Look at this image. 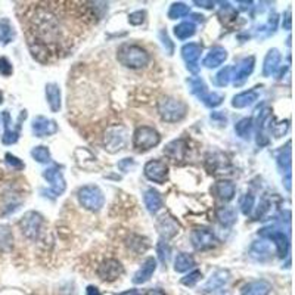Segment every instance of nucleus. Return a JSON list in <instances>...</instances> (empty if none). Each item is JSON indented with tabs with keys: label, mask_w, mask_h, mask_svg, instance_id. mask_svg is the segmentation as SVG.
Segmentation results:
<instances>
[{
	"label": "nucleus",
	"mask_w": 295,
	"mask_h": 295,
	"mask_svg": "<svg viewBox=\"0 0 295 295\" xmlns=\"http://www.w3.org/2000/svg\"><path fill=\"white\" fill-rule=\"evenodd\" d=\"M117 58L121 65L137 70L142 67H146L149 64V53L137 45H123L117 52Z\"/></svg>",
	"instance_id": "nucleus-1"
},
{
	"label": "nucleus",
	"mask_w": 295,
	"mask_h": 295,
	"mask_svg": "<svg viewBox=\"0 0 295 295\" xmlns=\"http://www.w3.org/2000/svg\"><path fill=\"white\" fill-rule=\"evenodd\" d=\"M188 112V106L180 99L164 96L158 101V114L167 123H177L183 120Z\"/></svg>",
	"instance_id": "nucleus-2"
},
{
	"label": "nucleus",
	"mask_w": 295,
	"mask_h": 295,
	"mask_svg": "<svg viewBox=\"0 0 295 295\" xmlns=\"http://www.w3.org/2000/svg\"><path fill=\"white\" fill-rule=\"evenodd\" d=\"M189 90L193 96H196L201 102L208 108H215V106L222 105L224 101L223 94L217 93V92H208L207 86L201 77H190L188 80Z\"/></svg>",
	"instance_id": "nucleus-3"
},
{
	"label": "nucleus",
	"mask_w": 295,
	"mask_h": 295,
	"mask_svg": "<svg viewBox=\"0 0 295 295\" xmlns=\"http://www.w3.org/2000/svg\"><path fill=\"white\" fill-rule=\"evenodd\" d=\"M78 201L86 210L99 211L105 204V196H104V192L97 186L86 185L78 189Z\"/></svg>",
	"instance_id": "nucleus-4"
},
{
	"label": "nucleus",
	"mask_w": 295,
	"mask_h": 295,
	"mask_svg": "<svg viewBox=\"0 0 295 295\" xmlns=\"http://www.w3.org/2000/svg\"><path fill=\"white\" fill-rule=\"evenodd\" d=\"M160 141H161V136L156 130L148 127V126H142L134 131L133 146L139 152H146V151L152 149L153 146H156Z\"/></svg>",
	"instance_id": "nucleus-5"
},
{
	"label": "nucleus",
	"mask_w": 295,
	"mask_h": 295,
	"mask_svg": "<svg viewBox=\"0 0 295 295\" xmlns=\"http://www.w3.org/2000/svg\"><path fill=\"white\" fill-rule=\"evenodd\" d=\"M127 143V131L123 126L114 124L108 127L104 136V146L109 153H115L121 151Z\"/></svg>",
	"instance_id": "nucleus-6"
},
{
	"label": "nucleus",
	"mask_w": 295,
	"mask_h": 295,
	"mask_svg": "<svg viewBox=\"0 0 295 295\" xmlns=\"http://www.w3.org/2000/svg\"><path fill=\"white\" fill-rule=\"evenodd\" d=\"M259 235L261 238L270 239V241L274 242L276 249H278V254H279L281 259L288 255V252H289V236L286 235L282 229H279L278 226L263 227V229H260Z\"/></svg>",
	"instance_id": "nucleus-7"
},
{
	"label": "nucleus",
	"mask_w": 295,
	"mask_h": 295,
	"mask_svg": "<svg viewBox=\"0 0 295 295\" xmlns=\"http://www.w3.org/2000/svg\"><path fill=\"white\" fill-rule=\"evenodd\" d=\"M43 177L46 179L47 183L50 185V190L47 192L49 196L56 198V196H61V195L65 192L67 183H65L64 174H62V171L59 170L58 165H52V167L46 168V170L43 171Z\"/></svg>",
	"instance_id": "nucleus-8"
},
{
	"label": "nucleus",
	"mask_w": 295,
	"mask_h": 295,
	"mask_svg": "<svg viewBox=\"0 0 295 295\" xmlns=\"http://www.w3.org/2000/svg\"><path fill=\"white\" fill-rule=\"evenodd\" d=\"M190 241L192 245L196 251H207L215 247V236L210 229L207 227H196L190 233Z\"/></svg>",
	"instance_id": "nucleus-9"
},
{
	"label": "nucleus",
	"mask_w": 295,
	"mask_h": 295,
	"mask_svg": "<svg viewBox=\"0 0 295 295\" xmlns=\"http://www.w3.org/2000/svg\"><path fill=\"white\" fill-rule=\"evenodd\" d=\"M42 224H43V217L35 211L27 212L23 217V220L19 222L21 226V230L23 233L28 239H35L40 235V229H42Z\"/></svg>",
	"instance_id": "nucleus-10"
},
{
	"label": "nucleus",
	"mask_w": 295,
	"mask_h": 295,
	"mask_svg": "<svg viewBox=\"0 0 295 295\" xmlns=\"http://www.w3.org/2000/svg\"><path fill=\"white\" fill-rule=\"evenodd\" d=\"M143 173H145L146 179H149L151 182L163 185V183H165L167 177H168V167L160 160H152V161L145 164Z\"/></svg>",
	"instance_id": "nucleus-11"
},
{
	"label": "nucleus",
	"mask_w": 295,
	"mask_h": 295,
	"mask_svg": "<svg viewBox=\"0 0 295 295\" xmlns=\"http://www.w3.org/2000/svg\"><path fill=\"white\" fill-rule=\"evenodd\" d=\"M25 117H27V112L23 111L19 118H18L16 127H13L9 112H8V111H3L2 118H3V123H5V134H3V137H2V142H3L5 145H12V143H15V142L18 141V137H19V129H21V121L25 120Z\"/></svg>",
	"instance_id": "nucleus-12"
},
{
	"label": "nucleus",
	"mask_w": 295,
	"mask_h": 295,
	"mask_svg": "<svg viewBox=\"0 0 295 295\" xmlns=\"http://www.w3.org/2000/svg\"><path fill=\"white\" fill-rule=\"evenodd\" d=\"M202 52V46L198 43H189L182 47V58L186 62V68L193 74L200 71V56Z\"/></svg>",
	"instance_id": "nucleus-13"
},
{
	"label": "nucleus",
	"mask_w": 295,
	"mask_h": 295,
	"mask_svg": "<svg viewBox=\"0 0 295 295\" xmlns=\"http://www.w3.org/2000/svg\"><path fill=\"white\" fill-rule=\"evenodd\" d=\"M123 271H124V267H123V264H121L118 260L108 259L99 266L97 276H99L102 281L112 282V281H115V279H118V278L123 274Z\"/></svg>",
	"instance_id": "nucleus-14"
},
{
	"label": "nucleus",
	"mask_w": 295,
	"mask_h": 295,
	"mask_svg": "<svg viewBox=\"0 0 295 295\" xmlns=\"http://www.w3.org/2000/svg\"><path fill=\"white\" fill-rule=\"evenodd\" d=\"M255 65V58L254 56H248L244 58L236 67H233V74H232V80L235 86H242L247 82V78L251 75V72L254 70Z\"/></svg>",
	"instance_id": "nucleus-15"
},
{
	"label": "nucleus",
	"mask_w": 295,
	"mask_h": 295,
	"mask_svg": "<svg viewBox=\"0 0 295 295\" xmlns=\"http://www.w3.org/2000/svg\"><path fill=\"white\" fill-rule=\"evenodd\" d=\"M31 130H33L35 137H46V136H52L58 131V124H56V121H53L50 118L38 115L33 120Z\"/></svg>",
	"instance_id": "nucleus-16"
},
{
	"label": "nucleus",
	"mask_w": 295,
	"mask_h": 295,
	"mask_svg": "<svg viewBox=\"0 0 295 295\" xmlns=\"http://www.w3.org/2000/svg\"><path fill=\"white\" fill-rule=\"evenodd\" d=\"M270 111L264 109L261 111L257 121V143L260 146H266L269 143V129H271Z\"/></svg>",
	"instance_id": "nucleus-17"
},
{
	"label": "nucleus",
	"mask_w": 295,
	"mask_h": 295,
	"mask_svg": "<svg viewBox=\"0 0 295 295\" xmlns=\"http://www.w3.org/2000/svg\"><path fill=\"white\" fill-rule=\"evenodd\" d=\"M156 227H158V232L161 235V239L164 241H168L171 239L173 236L177 235L179 232V224L176 223L174 219L168 217V215H163L158 219V223H156Z\"/></svg>",
	"instance_id": "nucleus-18"
},
{
	"label": "nucleus",
	"mask_w": 295,
	"mask_h": 295,
	"mask_svg": "<svg viewBox=\"0 0 295 295\" xmlns=\"http://www.w3.org/2000/svg\"><path fill=\"white\" fill-rule=\"evenodd\" d=\"M155 270H156V260L153 259V257L146 259L145 260V263L142 264L141 269L134 273V276H133V283L141 285V283L148 282V281L152 278L153 271Z\"/></svg>",
	"instance_id": "nucleus-19"
},
{
	"label": "nucleus",
	"mask_w": 295,
	"mask_h": 295,
	"mask_svg": "<svg viewBox=\"0 0 295 295\" xmlns=\"http://www.w3.org/2000/svg\"><path fill=\"white\" fill-rule=\"evenodd\" d=\"M281 59L282 55L278 49H270L264 58L263 62V75L264 77H270L271 74H274L276 71L279 70V65H281Z\"/></svg>",
	"instance_id": "nucleus-20"
},
{
	"label": "nucleus",
	"mask_w": 295,
	"mask_h": 295,
	"mask_svg": "<svg viewBox=\"0 0 295 295\" xmlns=\"http://www.w3.org/2000/svg\"><path fill=\"white\" fill-rule=\"evenodd\" d=\"M227 59V52L222 46L212 47L211 50L207 53V56L202 61V65L207 68H217Z\"/></svg>",
	"instance_id": "nucleus-21"
},
{
	"label": "nucleus",
	"mask_w": 295,
	"mask_h": 295,
	"mask_svg": "<svg viewBox=\"0 0 295 295\" xmlns=\"http://www.w3.org/2000/svg\"><path fill=\"white\" fill-rule=\"evenodd\" d=\"M186 151H188V146H186V142L183 139L170 142L164 148V153L168 158H171L173 161L183 160L186 156Z\"/></svg>",
	"instance_id": "nucleus-22"
},
{
	"label": "nucleus",
	"mask_w": 295,
	"mask_h": 295,
	"mask_svg": "<svg viewBox=\"0 0 295 295\" xmlns=\"http://www.w3.org/2000/svg\"><path fill=\"white\" fill-rule=\"evenodd\" d=\"M229 281V271L227 270H217L211 274V278L207 281V283L204 285V291L205 292H212L220 289L222 286L226 285V282Z\"/></svg>",
	"instance_id": "nucleus-23"
},
{
	"label": "nucleus",
	"mask_w": 295,
	"mask_h": 295,
	"mask_svg": "<svg viewBox=\"0 0 295 295\" xmlns=\"http://www.w3.org/2000/svg\"><path fill=\"white\" fill-rule=\"evenodd\" d=\"M271 291L270 283L266 281H254L242 286L241 295H269Z\"/></svg>",
	"instance_id": "nucleus-24"
},
{
	"label": "nucleus",
	"mask_w": 295,
	"mask_h": 295,
	"mask_svg": "<svg viewBox=\"0 0 295 295\" xmlns=\"http://www.w3.org/2000/svg\"><path fill=\"white\" fill-rule=\"evenodd\" d=\"M212 192H214L220 200L227 202V201L233 200V196H235V185H233L232 182H229V180H220V182H217V183L214 185Z\"/></svg>",
	"instance_id": "nucleus-25"
},
{
	"label": "nucleus",
	"mask_w": 295,
	"mask_h": 295,
	"mask_svg": "<svg viewBox=\"0 0 295 295\" xmlns=\"http://www.w3.org/2000/svg\"><path fill=\"white\" fill-rule=\"evenodd\" d=\"M229 161L223 153H210L207 156V168L210 170V173H223V170H226Z\"/></svg>",
	"instance_id": "nucleus-26"
},
{
	"label": "nucleus",
	"mask_w": 295,
	"mask_h": 295,
	"mask_svg": "<svg viewBox=\"0 0 295 295\" xmlns=\"http://www.w3.org/2000/svg\"><path fill=\"white\" fill-rule=\"evenodd\" d=\"M46 101L52 112H58L61 109V89L56 83H49L46 86Z\"/></svg>",
	"instance_id": "nucleus-27"
},
{
	"label": "nucleus",
	"mask_w": 295,
	"mask_h": 295,
	"mask_svg": "<svg viewBox=\"0 0 295 295\" xmlns=\"http://www.w3.org/2000/svg\"><path fill=\"white\" fill-rule=\"evenodd\" d=\"M143 201H145V205H146L148 211L152 212V214L158 212L163 208V198H161V195L155 189H148L145 192Z\"/></svg>",
	"instance_id": "nucleus-28"
},
{
	"label": "nucleus",
	"mask_w": 295,
	"mask_h": 295,
	"mask_svg": "<svg viewBox=\"0 0 295 295\" xmlns=\"http://www.w3.org/2000/svg\"><path fill=\"white\" fill-rule=\"evenodd\" d=\"M257 99H259L257 90H247V92H242V93H238L236 96H233L232 106L233 108H247V106L252 105Z\"/></svg>",
	"instance_id": "nucleus-29"
},
{
	"label": "nucleus",
	"mask_w": 295,
	"mask_h": 295,
	"mask_svg": "<svg viewBox=\"0 0 295 295\" xmlns=\"http://www.w3.org/2000/svg\"><path fill=\"white\" fill-rule=\"evenodd\" d=\"M276 163H278V167L282 170V173L291 174V163H292L291 161V142H288L286 146L278 152Z\"/></svg>",
	"instance_id": "nucleus-30"
},
{
	"label": "nucleus",
	"mask_w": 295,
	"mask_h": 295,
	"mask_svg": "<svg viewBox=\"0 0 295 295\" xmlns=\"http://www.w3.org/2000/svg\"><path fill=\"white\" fill-rule=\"evenodd\" d=\"M215 215H217L219 223L224 226V227L233 226V224L236 223V219H238L236 210L235 208H232V207H220V208H217Z\"/></svg>",
	"instance_id": "nucleus-31"
},
{
	"label": "nucleus",
	"mask_w": 295,
	"mask_h": 295,
	"mask_svg": "<svg viewBox=\"0 0 295 295\" xmlns=\"http://www.w3.org/2000/svg\"><path fill=\"white\" fill-rule=\"evenodd\" d=\"M195 267V260L192 255H189L186 252H180L176 257L174 261V270L179 273H185V271L190 270Z\"/></svg>",
	"instance_id": "nucleus-32"
},
{
	"label": "nucleus",
	"mask_w": 295,
	"mask_h": 295,
	"mask_svg": "<svg viewBox=\"0 0 295 295\" xmlns=\"http://www.w3.org/2000/svg\"><path fill=\"white\" fill-rule=\"evenodd\" d=\"M254 129V124H252V118H242L241 121H238L235 124V131L236 134L242 139H249L251 137V133Z\"/></svg>",
	"instance_id": "nucleus-33"
},
{
	"label": "nucleus",
	"mask_w": 295,
	"mask_h": 295,
	"mask_svg": "<svg viewBox=\"0 0 295 295\" xmlns=\"http://www.w3.org/2000/svg\"><path fill=\"white\" fill-rule=\"evenodd\" d=\"M195 30H196L195 24L192 21H185V23H180L174 27V34L179 40H186L195 34Z\"/></svg>",
	"instance_id": "nucleus-34"
},
{
	"label": "nucleus",
	"mask_w": 295,
	"mask_h": 295,
	"mask_svg": "<svg viewBox=\"0 0 295 295\" xmlns=\"http://www.w3.org/2000/svg\"><path fill=\"white\" fill-rule=\"evenodd\" d=\"M15 38V30L12 27V24L9 19H2L0 21V42L3 45H8L11 43L12 40Z\"/></svg>",
	"instance_id": "nucleus-35"
},
{
	"label": "nucleus",
	"mask_w": 295,
	"mask_h": 295,
	"mask_svg": "<svg viewBox=\"0 0 295 295\" xmlns=\"http://www.w3.org/2000/svg\"><path fill=\"white\" fill-rule=\"evenodd\" d=\"M232 74H233V67H232V65L224 67L223 70H220L217 74H215V77H214V84L219 86V87L227 86V84L230 83V80H232Z\"/></svg>",
	"instance_id": "nucleus-36"
},
{
	"label": "nucleus",
	"mask_w": 295,
	"mask_h": 295,
	"mask_svg": "<svg viewBox=\"0 0 295 295\" xmlns=\"http://www.w3.org/2000/svg\"><path fill=\"white\" fill-rule=\"evenodd\" d=\"M12 241H13V236H12L11 229L2 224L0 226V251H9L12 248Z\"/></svg>",
	"instance_id": "nucleus-37"
},
{
	"label": "nucleus",
	"mask_w": 295,
	"mask_h": 295,
	"mask_svg": "<svg viewBox=\"0 0 295 295\" xmlns=\"http://www.w3.org/2000/svg\"><path fill=\"white\" fill-rule=\"evenodd\" d=\"M189 15V6L186 3H182V2H177L173 3L170 6V11H168V18L170 19H177V18H183Z\"/></svg>",
	"instance_id": "nucleus-38"
},
{
	"label": "nucleus",
	"mask_w": 295,
	"mask_h": 295,
	"mask_svg": "<svg viewBox=\"0 0 295 295\" xmlns=\"http://www.w3.org/2000/svg\"><path fill=\"white\" fill-rule=\"evenodd\" d=\"M222 5H223V6H222V9L219 12V18H220L224 24L235 21L236 16H238V12H236L235 8H233L230 3H222Z\"/></svg>",
	"instance_id": "nucleus-39"
},
{
	"label": "nucleus",
	"mask_w": 295,
	"mask_h": 295,
	"mask_svg": "<svg viewBox=\"0 0 295 295\" xmlns=\"http://www.w3.org/2000/svg\"><path fill=\"white\" fill-rule=\"evenodd\" d=\"M31 156L34 158L37 163H40V164H47L52 160L50 151H49L47 146H35L34 149L31 151Z\"/></svg>",
	"instance_id": "nucleus-40"
},
{
	"label": "nucleus",
	"mask_w": 295,
	"mask_h": 295,
	"mask_svg": "<svg viewBox=\"0 0 295 295\" xmlns=\"http://www.w3.org/2000/svg\"><path fill=\"white\" fill-rule=\"evenodd\" d=\"M251 255L255 257L257 260H260V261L267 259V257L270 255V251H269L267 244H264V242H255V244L251 247Z\"/></svg>",
	"instance_id": "nucleus-41"
},
{
	"label": "nucleus",
	"mask_w": 295,
	"mask_h": 295,
	"mask_svg": "<svg viewBox=\"0 0 295 295\" xmlns=\"http://www.w3.org/2000/svg\"><path fill=\"white\" fill-rule=\"evenodd\" d=\"M156 254H158V259L161 260L163 264H167L170 261V257H171V248L168 245V242L161 239L156 245Z\"/></svg>",
	"instance_id": "nucleus-42"
},
{
	"label": "nucleus",
	"mask_w": 295,
	"mask_h": 295,
	"mask_svg": "<svg viewBox=\"0 0 295 295\" xmlns=\"http://www.w3.org/2000/svg\"><path fill=\"white\" fill-rule=\"evenodd\" d=\"M254 202H255L254 196H252L251 193H245V195L241 198V201H239V207H241L242 214L249 215V214L252 212V210H254Z\"/></svg>",
	"instance_id": "nucleus-43"
},
{
	"label": "nucleus",
	"mask_w": 295,
	"mask_h": 295,
	"mask_svg": "<svg viewBox=\"0 0 295 295\" xmlns=\"http://www.w3.org/2000/svg\"><path fill=\"white\" fill-rule=\"evenodd\" d=\"M201 278H202V273L200 270H193L190 271L189 274H186L185 278H182V283L186 285V286H193V285L200 282Z\"/></svg>",
	"instance_id": "nucleus-44"
},
{
	"label": "nucleus",
	"mask_w": 295,
	"mask_h": 295,
	"mask_svg": "<svg viewBox=\"0 0 295 295\" xmlns=\"http://www.w3.org/2000/svg\"><path fill=\"white\" fill-rule=\"evenodd\" d=\"M269 208H270V202H269V201L267 200L260 201L257 212H255V215H254V220H260V219H263V217L266 215V212L269 211Z\"/></svg>",
	"instance_id": "nucleus-45"
},
{
	"label": "nucleus",
	"mask_w": 295,
	"mask_h": 295,
	"mask_svg": "<svg viewBox=\"0 0 295 295\" xmlns=\"http://www.w3.org/2000/svg\"><path fill=\"white\" fill-rule=\"evenodd\" d=\"M6 163L11 165L12 168H15V170H23L24 167V163L19 160V158H16L15 155H12V153H6Z\"/></svg>",
	"instance_id": "nucleus-46"
},
{
	"label": "nucleus",
	"mask_w": 295,
	"mask_h": 295,
	"mask_svg": "<svg viewBox=\"0 0 295 295\" xmlns=\"http://www.w3.org/2000/svg\"><path fill=\"white\" fill-rule=\"evenodd\" d=\"M134 160L133 158H124V160H121L120 163H118V168L123 171V173H129L131 168H134Z\"/></svg>",
	"instance_id": "nucleus-47"
},
{
	"label": "nucleus",
	"mask_w": 295,
	"mask_h": 295,
	"mask_svg": "<svg viewBox=\"0 0 295 295\" xmlns=\"http://www.w3.org/2000/svg\"><path fill=\"white\" fill-rule=\"evenodd\" d=\"M12 64L6 58H0V74L5 77H9L12 74Z\"/></svg>",
	"instance_id": "nucleus-48"
},
{
	"label": "nucleus",
	"mask_w": 295,
	"mask_h": 295,
	"mask_svg": "<svg viewBox=\"0 0 295 295\" xmlns=\"http://www.w3.org/2000/svg\"><path fill=\"white\" fill-rule=\"evenodd\" d=\"M143 21H145V12L143 11H137L130 13L129 23L131 24V25H141Z\"/></svg>",
	"instance_id": "nucleus-49"
},
{
	"label": "nucleus",
	"mask_w": 295,
	"mask_h": 295,
	"mask_svg": "<svg viewBox=\"0 0 295 295\" xmlns=\"http://www.w3.org/2000/svg\"><path fill=\"white\" fill-rule=\"evenodd\" d=\"M160 37H161V40H163V45L168 47V49H167V53H168V55H173L174 46H173V43L170 42V38H168L167 33H165V31H161V33H160Z\"/></svg>",
	"instance_id": "nucleus-50"
},
{
	"label": "nucleus",
	"mask_w": 295,
	"mask_h": 295,
	"mask_svg": "<svg viewBox=\"0 0 295 295\" xmlns=\"http://www.w3.org/2000/svg\"><path fill=\"white\" fill-rule=\"evenodd\" d=\"M211 120L215 121L219 126H226V123H227V117L224 115L223 112H212Z\"/></svg>",
	"instance_id": "nucleus-51"
},
{
	"label": "nucleus",
	"mask_w": 295,
	"mask_h": 295,
	"mask_svg": "<svg viewBox=\"0 0 295 295\" xmlns=\"http://www.w3.org/2000/svg\"><path fill=\"white\" fill-rule=\"evenodd\" d=\"M193 3H195L196 6H200V8H204V9H212L214 5H215L214 2H205V0H201V2L200 0H195Z\"/></svg>",
	"instance_id": "nucleus-52"
},
{
	"label": "nucleus",
	"mask_w": 295,
	"mask_h": 295,
	"mask_svg": "<svg viewBox=\"0 0 295 295\" xmlns=\"http://www.w3.org/2000/svg\"><path fill=\"white\" fill-rule=\"evenodd\" d=\"M283 28L285 30H291V11H288L285 13V18H283Z\"/></svg>",
	"instance_id": "nucleus-53"
},
{
	"label": "nucleus",
	"mask_w": 295,
	"mask_h": 295,
	"mask_svg": "<svg viewBox=\"0 0 295 295\" xmlns=\"http://www.w3.org/2000/svg\"><path fill=\"white\" fill-rule=\"evenodd\" d=\"M87 295H101V291L96 286H87Z\"/></svg>",
	"instance_id": "nucleus-54"
},
{
	"label": "nucleus",
	"mask_w": 295,
	"mask_h": 295,
	"mask_svg": "<svg viewBox=\"0 0 295 295\" xmlns=\"http://www.w3.org/2000/svg\"><path fill=\"white\" fill-rule=\"evenodd\" d=\"M283 183H285V188H286V190H288V192H291V174H286V176H285Z\"/></svg>",
	"instance_id": "nucleus-55"
},
{
	"label": "nucleus",
	"mask_w": 295,
	"mask_h": 295,
	"mask_svg": "<svg viewBox=\"0 0 295 295\" xmlns=\"http://www.w3.org/2000/svg\"><path fill=\"white\" fill-rule=\"evenodd\" d=\"M146 295H165V294H164V291H163V289H158V288H155V289H149Z\"/></svg>",
	"instance_id": "nucleus-56"
},
{
	"label": "nucleus",
	"mask_w": 295,
	"mask_h": 295,
	"mask_svg": "<svg viewBox=\"0 0 295 295\" xmlns=\"http://www.w3.org/2000/svg\"><path fill=\"white\" fill-rule=\"evenodd\" d=\"M118 295H142L139 291H136V289H130V291H126V292H121V294Z\"/></svg>",
	"instance_id": "nucleus-57"
},
{
	"label": "nucleus",
	"mask_w": 295,
	"mask_h": 295,
	"mask_svg": "<svg viewBox=\"0 0 295 295\" xmlns=\"http://www.w3.org/2000/svg\"><path fill=\"white\" fill-rule=\"evenodd\" d=\"M192 18H193L195 21H204V16H202V15H198V13H192Z\"/></svg>",
	"instance_id": "nucleus-58"
},
{
	"label": "nucleus",
	"mask_w": 295,
	"mask_h": 295,
	"mask_svg": "<svg viewBox=\"0 0 295 295\" xmlns=\"http://www.w3.org/2000/svg\"><path fill=\"white\" fill-rule=\"evenodd\" d=\"M0 104H3V94L0 92Z\"/></svg>",
	"instance_id": "nucleus-59"
}]
</instances>
